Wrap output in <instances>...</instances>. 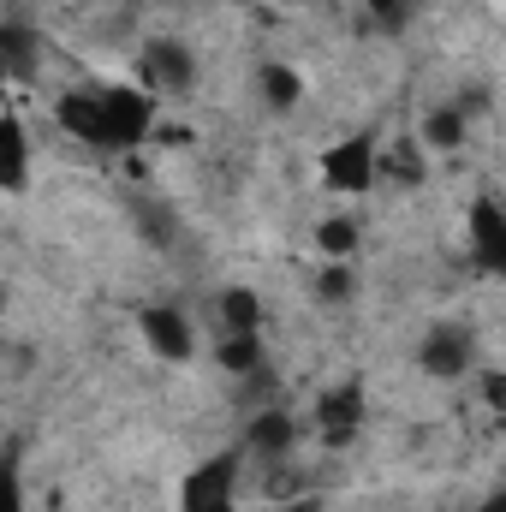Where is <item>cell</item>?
I'll use <instances>...</instances> for the list:
<instances>
[{
  "mask_svg": "<svg viewBox=\"0 0 506 512\" xmlns=\"http://www.w3.org/2000/svg\"><path fill=\"white\" fill-rule=\"evenodd\" d=\"M465 137H471V120H465V108H459V102L429 108V114H423V126H417V143H423V149H435V155L465 149Z\"/></svg>",
  "mask_w": 506,
  "mask_h": 512,
  "instance_id": "obj_11",
  "label": "cell"
},
{
  "mask_svg": "<svg viewBox=\"0 0 506 512\" xmlns=\"http://www.w3.org/2000/svg\"><path fill=\"white\" fill-rule=\"evenodd\" d=\"M239 483H245V447H221L179 477V512H239Z\"/></svg>",
  "mask_w": 506,
  "mask_h": 512,
  "instance_id": "obj_1",
  "label": "cell"
},
{
  "mask_svg": "<svg viewBox=\"0 0 506 512\" xmlns=\"http://www.w3.org/2000/svg\"><path fill=\"white\" fill-rule=\"evenodd\" d=\"M364 12H370V18H387V24H393V18H405V12H411V0H364Z\"/></svg>",
  "mask_w": 506,
  "mask_h": 512,
  "instance_id": "obj_20",
  "label": "cell"
},
{
  "mask_svg": "<svg viewBox=\"0 0 506 512\" xmlns=\"http://www.w3.org/2000/svg\"><path fill=\"white\" fill-rule=\"evenodd\" d=\"M477 512H506V501H501V495H495V501H483V507H477Z\"/></svg>",
  "mask_w": 506,
  "mask_h": 512,
  "instance_id": "obj_22",
  "label": "cell"
},
{
  "mask_svg": "<svg viewBox=\"0 0 506 512\" xmlns=\"http://www.w3.org/2000/svg\"><path fill=\"white\" fill-rule=\"evenodd\" d=\"M54 120H60V131H72L78 143L102 149V96L96 90H66L54 102Z\"/></svg>",
  "mask_w": 506,
  "mask_h": 512,
  "instance_id": "obj_10",
  "label": "cell"
},
{
  "mask_svg": "<svg viewBox=\"0 0 506 512\" xmlns=\"http://www.w3.org/2000/svg\"><path fill=\"white\" fill-rule=\"evenodd\" d=\"M215 328H221V334H262V304H256V292L227 286V292L215 298Z\"/></svg>",
  "mask_w": 506,
  "mask_h": 512,
  "instance_id": "obj_13",
  "label": "cell"
},
{
  "mask_svg": "<svg viewBox=\"0 0 506 512\" xmlns=\"http://www.w3.org/2000/svg\"><path fill=\"white\" fill-rule=\"evenodd\" d=\"M286 512H322V501H316V495H298V501H292Z\"/></svg>",
  "mask_w": 506,
  "mask_h": 512,
  "instance_id": "obj_21",
  "label": "cell"
},
{
  "mask_svg": "<svg viewBox=\"0 0 506 512\" xmlns=\"http://www.w3.org/2000/svg\"><path fill=\"white\" fill-rule=\"evenodd\" d=\"M310 429H316V441L334 447V453L352 447V441L364 435V387H328V393H316Z\"/></svg>",
  "mask_w": 506,
  "mask_h": 512,
  "instance_id": "obj_6",
  "label": "cell"
},
{
  "mask_svg": "<svg viewBox=\"0 0 506 512\" xmlns=\"http://www.w3.org/2000/svg\"><path fill=\"white\" fill-rule=\"evenodd\" d=\"M197 84V54L179 42V36H155L143 54H137V90H149L155 102L161 96H185Z\"/></svg>",
  "mask_w": 506,
  "mask_h": 512,
  "instance_id": "obj_4",
  "label": "cell"
},
{
  "mask_svg": "<svg viewBox=\"0 0 506 512\" xmlns=\"http://www.w3.org/2000/svg\"><path fill=\"white\" fill-rule=\"evenodd\" d=\"M245 447L251 453H268V459H280V453H292L298 447V417L292 411H256L251 417V429H245Z\"/></svg>",
  "mask_w": 506,
  "mask_h": 512,
  "instance_id": "obj_12",
  "label": "cell"
},
{
  "mask_svg": "<svg viewBox=\"0 0 506 512\" xmlns=\"http://www.w3.org/2000/svg\"><path fill=\"white\" fill-rule=\"evenodd\" d=\"M316 179L334 191V197H370L381 185V143L370 131H352L340 143H328L316 155Z\"/></svg>",
  "mask_w": 506,
  "mask_h": 512,
  "instance_id": "obj_2",
  "label": "cell"
},
{
  "mask_svg": "<svg viewBox=\"0 0 506 512\" xmlns=\"http://www.w3.org/2000/svg\"><path fill=\"white\" fill-rule=\"evenodd\" d=\"M137 328H143V346L161 358V364H191L197 358V328L179 304H143L137 310Z\"/></svg>",
  "mask_w": 506,
  "mask_h": 512,
  "instance_id": "obj_5",
  "label": "cell"
},
{
  "mask_svg": "<svg viewBox=\"0 0 506 512\" xmlns=\"http://www.w3.org/2000/svg\"><path fill=\"white\" fill-rule=\"evenodd\" d=\"M417 364H423V376H435V382H459V376H471V334H459V328H435V334L423 340Z\"/></svg>",
  "mask_w": 506,
  "mask_h": 512,
  "instance_id": "obj_9",
  "label": "cell"
},
{
  "mask_svg": "<svg viewBox=\"0 0 506 512\" xmlns=\"http://www.w3.org/2000/svg\"><path fill=\"white\" fill-rule=\"evenodd\" d=\"M30 167H36V143L18 114H0V197H24L30 191Z\"/></svg>",
  "mask_w": 506,
  "mask_h": 512,
  "instance_id": "obj_8",
  "label": "cell"
},
{
  "mask_svg": "<svg viewBox=\"0 0 506 512\" xmlns=\"http://www.w3.org/2000/svg\"><path fill=\"white\" fill-rule=\"evenodd\" d=\"M0 512H30V501H24V459H18V447L0 453Z\"/></svg>",
  "mask_w": 506,
  "mask_h": 512,
  "instance_id": "obj_18",
  "label": "cell"
},
{
  "mask_svg": "<svg viewBox=\"0 0 506 512\" xmlns=\"http://www.w3.org/2000/svg\"><path fill=\"white\" fill-rule=\"evenodd\" d=\"M0 66L18 78L36 72V30L30 24H0Z\"/></svg>",
  "mask_w": 506,
  "mask_h": 512,
  "instance_id": "obj_16",
  "label": "cell"
},
{
  "mask_svg": "<svg viewBox=\"0 0 506 512\" xmlns=\"http://www.w3.org/2000/svg\"><path fill=\"white\" fill-rule=\"evenodd\" d=\"M465 233H471V256L483 274H501L506 268V209L495 197H477L465 209Z\"/></svg>",
  "mask_w": 506,
  "mask_h": 512,
  "instance_id": "obj_7",
  "label": "cell"
},
{
  "mask_svg": "<svg viewBox=\"0 0 506 512\" xmlns=\"http://www.w3.org/2000/svg\"><path fill=\"white\" fill-rule=\"evenodd\" d=\"M102 96V149L108 155H126V149H143L149 143V131H155V96L149 90H137V84H108V90H96Z\"/></svg>",
  "mask_w": 506,
  "mask_h": 512,
  "instance_id": "obj_3",
  "label": "cell"
},
{
  "mask_svg": "<svg viewBox=\"0 0 506 512\" xmlns=\"http://www.w3.org/2000/svg\"><path fill=\"white\" fill-rule=\"evenodd\" d=\"M316 292H322L328 304H346V298H352V268H346V262H322Z\"/></svg>",
  "mask_w": 506,
  "mask_h": 512,
  "instance_id": "obj_19",
  "label": "cell"
},
{
  "mask_svg": "<svg viewBox=\"0 0 506 512\" xmlns=\"http://www.w3.org/2000/svg\"><path fill=\"white\" fill-rule=\"evenodd\" d=\"M215 364H221L227 376H256V364H262V334H221V340H215Z\"/></svg>",
  "mask_w": 506,
  "mask_h": 512,
  "instance_id": "obj_15",
  "label": "cell"
},
{
  "mask_svg": "<svg viewBox=\"0 0 506 512\" xmlns=\"http://www.w3.org/2000/svg\"><path fill=\"white\" fill-rule=\"evenodd\" d=\"M298 96H304L298 72H292V66H280V60H268V66H262V102H268L274 114H286V108H298Z\"/></svg>",
  "mask_w": 506,
  "mask_h": 512,
  "instance_id": "obj_17",
  "label": "cell"
},
{
  "mask_svg": "<svg viewBox=\"0 0 506 512\" xmlns=\"http://www.w3.org/2000/svg\"><path fill=\"white\" fill-rule=\"evenodd\" d=\"M364 245V227L352 221V215H328L322 227H316V256L322 262H352Z\"/></svg>",
  "mask_w": 506,
  "mask_h": 512,
  "instance_id": "obj_14",
  "label": "cell"
}]
</instances>
